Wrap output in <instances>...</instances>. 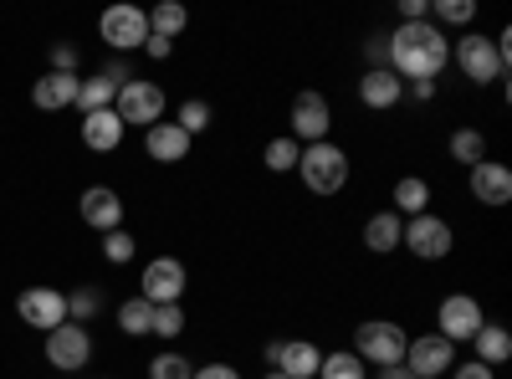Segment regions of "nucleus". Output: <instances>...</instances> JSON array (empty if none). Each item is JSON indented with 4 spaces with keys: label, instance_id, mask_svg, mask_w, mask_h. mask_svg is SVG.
<instances>
[{
    "label": "nucleus",
    "instance_id": "37",
    "mask_svg": "<svg viewBox=\"0 0 512 379\" xmlns=\"http://www.w3.org/2000/svg\"><path fill=\"white\" fill-rule=\"evenodd\" d=\"M195 379H241V369H236V364H226V359H216V364H200V369H195Z\"/></svg>",
    "mask_w": 512,
    "mask_h": 379
},
{
    "label": "nucleus",
    "instance_id": "19",
    "mask_svg": "<svg viewBox=\"0 0 512 379\" xmlns=\"http://www.w3.org/2000/svg\"><path fill=\"white\" fill-rule=\"evenodd\" d=\"M31 103H36L41 113H62V108H72V103H77V77H67V72L36 77V82H31Z\"/></svg>",
    "mask_w": 512,
    "mask_h": 379
},
{
    "label": "nucleus",
    "instance_id": "27",
    "mask_svg": "<svg viewBox=\"0 0 512 379\" xmlns=\"http://www.w3.org/2000/svg\"><path fill=\"white\" fill-rule=\"evenodd\" d=\"M113 318H118V328L128 333V339H149V328H154V308L144 298H123L113 308Z\"/></svg>",
    "mask_w": 512,
    "mask_h": 379
},
{
    "label": "nucleus",
    "instance_id": "15",
    "mask_svg": "<svg viewBox=\"0 0 512 379\" xmlns=\"http://www.w3.org/2000/svg\"><path fill=\"white\" fill-rule=\"evenodd\" d=\"M359 103H364L369 113H390V108L405 103V82H400L390 67H364V72H359Z\"/></svg>",
    "mask_w": 512,
    "mask_h": 379
},
{
    "label": "nucleus",
    "instance_id": "40",
    "mask_svg": "<svg viewBox=\"0 0 512 379\" xmlns=\"http://www.w3.org/2000/svg\"><path fill=\"white\" fill-rule=\"evenodd\" d=\"M451 379H497V369H487V364H477V359H472V364H456V369H451Z\"/></svg>",
    "mask_w": 512,
    "mask_h": 379
},
{
    "label": "nucleus",
    "instance_id": "30",
    "mask_svg": "<svg viewBox=\"0 0 512 379\" xmlns=\"http://www.w3.org/2000/svg\"><path fill=\"white\" fill-rule=\"evenodd\" d=\"M477 21V0H431V26H472Z\"/></svg>",
    "mask_w": 512,
    "mask_h": 379
},
{
    "label": "nucleus",
    "instance_id": "9",
    "mask_svg": "<svg viewBox=\"0 0 512 379\" xmlns=\"http://www.w3.org/2000/svg\"><path fill=\"white\" fill-rule=\"evenodd\" d=\"M185 287H190V272L180 257H154L144 272H139V298L149 308H164V303H180L185 298Z\"/></svg>",
    "mask_w": 512,
    "mask_h": 379
},
{
    "label": "nucleus",
    "instance_id": "44",
    "mask_svg": "<svg viewBox=\"0 0 512 379\" xmlns=\"http://www.w3.org/2000/svg\"><path fill=\"white\" fill-rule=\"evenodd\" d=\"M262 379H287V374H277V369H267V374H262Z\"/></svg>",
    "mask_w": 512,
    "mask_h": 379
},
{
    "label": "nucleus",
    "instance_id": "28",
    "mask_svg": "<svg viewBox=\"0 0 512 379\" xmlns=\"http://www.w3.org/2000/svg\"><path fill=\"white\" fill-rule=\"evenodd\" d=\"M297 154H303V144H297L292 134H277V139H267L262 164H267L272 175H292V170H297Z\"/></svg>",
    "mask_w": 512,
    "mask_h": 379
},
{
    "label": "nucleus",
    "instance_id": "20",
    "mask_svg": "<svg viewBox=\"0 0 512 379\" xmlns=\"http://www.w3.org/2000/svg\"><path fill=\"white\" fill-rule=\"evenodd\" d=\"M400 236H405V221L395 216V210H374V216L364 221V246L374 251V257H395Z\"/></svg>",
    "mask_w": 512,
    "mask_h": 379
},
{
    "label": "nucleus",
    "instance_id": "3",
    "mask_svg": "<svg viewBox=\"0 0 512 379\" xmlns=\"http://www.w3.org/2000/svg\"><path fill=\"white\" fill-rule=\"evenodd\" d=\"M297 180H303V190L308 195H338L349 185V175H354V164H349V149L344 144H333V139H323V144H303V154H297V170H292Z\"/></svg>",
    "mask_w": 512,
    "mask_h": 379
},
{
    "label": "nucleus",
    "instance_id": "11",
    "mask_svg": "<svg viewBox=\"0 0 512 379\" xmlns=\"http://www.w3.org/2000/svg\"><path fill=\"white\" fill-rule=\"evenodd\" d=\"M98 36L108 41V52H134V47H144L149 41V11L144 6H108L103 16H98Z\"/></svg>",
    "mask_w": 512,
    "mask_h": 379
},
{
    "label": "nucleus",
    "instance_id": "5",
    "mask_svg": "<svg viewBox=\"0 0 512 379\" xmlns=\"http://www.w3.org/2000/svg\"><path fill=\"white\" fill-rule=\"evenodd\" d=\"M400 251H410L415 262H446L456 251V231L446 216L425 210V216H410L405 221V236H400Z\"/></svg>",
    "mask_w": 512,
    "mask_h": 379
},
{
    "label": "nucleus",
    "instance_id": "12",
    "mask_svg": "<svg viewBox=\"0 0 512 379\" xmlns=\"http://www.w3.org/2000/svg\"><path fill=\"white\" fill-rule=\"evenodd\" d=\"M16 318L26 328H41V333H52L67 323V292L62 287H26L21 298H16Z\"/></svg>",
    "mask_w": 512,
    "mask_h": 379
},
{
    "label": "nucleus",
    "instance_id": "23",
    "mask_svg": "<svg viewBox=\"0 0 512 379\" xmlns=\"http://www.w3.org/2000/svg\"><path fill=\"white\" fill-rule=\"evenodd\" d=\"M472 349H477V364L502 369V364L512 359V333H507L502 323H482V328H477V339H472Z\"/></svg>",
    "mask_w": 512,
    "mask_h": 379
},
{
    "label": "nucleus",
    "instance_id": "33",
    "mask_svg": "<svg viewBox=\"0 0 512 379\" xmlns=\"http://www.w3.org/2000/svg\"><path fill=\"white\" fill-rule=\"evenodd\" d=\"M190 328V318H185V308L180 303H164V308H154V339H164V344H175L180 339V333Z\"/></svg>",
    "mask_w": 512,
    "mask_h": 379
},
{
    "label": "nucleus",
    "instance_id": "41",
    "mask_svg": "<svg viewBox=\"0 0 512 379\" xmlns=\"http://www.w3.org/2000/svg\"><path fill=\"white\" fill-rule=\"evenodd\" d=\"M405 98H415V103H431V98H436V82H405Z\"/></svg>",
    "mask_w": 512,
    "mask_h": 379
},
{
    "label": "nucleus",
    "instance_id": "22",
    "mask_svg": "<svg viewBox=\"0 0 512 379\" xmlns=\"http://www.w3.org/2000/svg\"><path fill=\"white\" fill-rule=\"evenodd\" d=\"M390 210L400 221H410V216H425V210H431V180H420V175H400L395 180V190H390Z\"/></svg>",
    "mask_w": 512,
    "mask_h": 379
},
{
    "label": "nucleus",
    "instance_id": "36",
    "mask_svg": "<svg viewBox=\"0 0 512 379\" xmlns=\"http://www.w3.org/2000/svg\"><path fill=\"white\" fill-rule=\"evenodd\" d=\"M77 47H67V41H57V47H52V72H67V77H77Z\"/></svg>",
    "mask_w": 512,
    "mask_h": 379
},
{
    "label": "nucleus",
    "instance_id": "8",
    "mask_svg": "<svg viewBox=\"0 0 512 379\" xmlns=\"http://www.w3.org/2000/svg\"><path fill=\"white\" fill-rule=\"evenodd\" d=\"M287 123H292V139L297 144H323L333 134V103L318 93V88H303L287 108Z\"/></svg>",
    "mask_w": 512,
    "mask_h": 379
},
{
    "label": "nucleus",
    "instance_id": "43",
    "mask_svg": "<svg viewBox=\"0 0 512 379\" xmlns=\"http://www.w3.org/2000/svg\"><path fill=\"white\" fill-rule=\"evenodd\" d=\"M374 379H415L405 364H390V369H374Z\"/></svg>",
    "mask_w": 512,
    "mask_h": 379
},
{
    "label": "nucleus",
    "instance_id": "39",
    "mask_svg": "<svg viewBox=\"0 0 512 379\" xmlns=\"http://www.w3.org/2000/svg\"><path fill=\"white\" fill-rule=\"evenodd\" d=\"M364 62H369V67H390V62H384V36H379V31L364 36Z\"/></svg>",
    "mask_w": 512,
    "mask_h": 379
},
{
    "label": "nucleus",
    "instance_id": "7",
    "mask_svg": "<svg viewBox=\"0 0 512 379\" xmlns=\"http://www.w3.org/2000/svg\"><path fill=\"white\" fill-rule=\"evenodd\" d=\"M482 323H487V313H482V303L472 298V292H446V298L436 303V333L446 344H472Z\"/></svg>",
    "mask_w": 512,
    "mask_h": 379
},
{
    "label": "nucleus",
    "instance_id": "25",
    "mask_svg": "<svg viewBox=\"0 0 512 379\" xmlns=\"http://www.w3.org/2000/svg\"><path fill=\"white\" fill-rule=\"evenodd\" d=\"M113 98H118V88H113V82L98 72V77H77V113L82 118H88V113H103V108H113Z\"/></svg>",
    "mask_w": 512,
    "mask_h": 379
},
{
    "label": "nucleus",
    "instance_id": "45",
    "mask_svg": "<svg viewBox=\"0 0 512 379\" xmlns=\"http://www.w3.org/2000/svg\"><path fill=\"white\" fill-rule=\"evenodd\" d=\"M57 379H62V374H57Z\"/></svg>",
    "mask_w": 512,
    "mask_h": 379
},
{
    "label": "nucleus",
    "instance_id": "13",
    "mask_svg": "<svg viewBox=\"0 0 512 379\" xmlns=\"http://www.w3.org/2000/svg\"><path fill=\"white\" fill-rule=\"evenodd\" d=\"M405 369L415 379H441L456 369V344H446L441 333H420V339L405 344Z\"/></svg>",
    "mask_w": 512,
    "mask_h": 379
},
{
    "label": "nucleus",
    "instance_id": "42",
    "mask_svg": "<svg viewBox=\"0 0 512 379\" xmlns=\"http://www.w3.org/2000/svg\"><path fill=\"white\" fill-rule=\"evenodd\" d=\"M144 52H149L154 62H164L169 52H175V41H164V36H149V41H144Z\"/></svg>",
    "mask_w": 512,
    "mask_h": 379
},
{
    "label": "nucleus",
    "instance_id": "29",
    "mask_svg": "<svg viewBox=\"0 0 512 379\" xmlns=\"http://www.w3.org/2000/svg\"><path fill=\"white\" fill-rule=\"evenodd\" d=\"M318 379H369V369H364V359L354 349H333V354H323Z\"/></svg>",
    "mask_w": 512,
    "mask_h": 379
},
{
    "label": "nucleus",
    "instance_id": "35",
    "mask_svg": "<svg viewBox=\"0 0 512 379\" xmlns=\"http://www.w3.org/2000/svg\"><path fill=\"white\" fill-rule=\"evenodd\" d=\"M134 251H139V241H134V236H128L123 226L103 236V257H108L113 267H123V262H134Z\"/></svg>",
    "mask_w": 512,
    "mask_h": 379
},
{
    "label": "nucleus",
    "instance_id": "6",
    "mask_svg": "<svg viewBox=\"0 0 512 379\" xmlns=\"http://www.w3.org/2000/svg\"><path fill=\"white\" fill-rule=\"evenodd\" d=\"M164 88L159 82H123L118 88V98H113V113H118V123L123 129H154V123H164Z\"/></svg>",
    "mask_w": 512,
    "mask_h": 379
},
{
    "label": "nucleus",
    "instance_id": "2",
    "mask_svg": "<svg viewBox=\"0 0 512 379\" xmlns=\"http://www.w3.org/2000/svg\"><path fill=\"white\" fill-rule=\"evenodd\" d=\"M451 67L466 77V82H477V88H492V82L507 77V31L497 36H482V31H466L451 41Z\"/></svg>",
    "mask_w": 512,
    "mask_h": 379
},
{
    "label": "nucleus",
    "instance_id": "17",
    "mask_svg": "<svg viewBox=\"0 0 512 379\" xmlns=\"http://www.w3.org/2000/svg\"><path fill=\"white\" fill-rule=\"evenodd\" d=\"M77 210H82V221H88L93 231H103V236L123 226V195H118L113 185H93V190H82Z\"/></svg>",
    "mask_w": 512,
    "mask_h": 379
},
{
    "label": "nucleus",
    "instance_id": "31",
    "mask_svg": "<svg viewBox=\"0 0 512 379\" xmlns=\"http://www.w3.org/2000/svg\"><path fill=\"white\" fill-rule=\"evenodd\" d=\"M98 313H103V292H98V287H72V298H67V323H82V328H88Z\"/></svg>",
    "mask_w": 512,
    "mask_h": 379
},
{
    "label": "nucleus",
    "instance_id": "4",
    "mask_svg": "<svg viewBox=\"0 0 512 379\" xmlns=\"http://www.w3.org/2000/svg\"><path fill=\"white\" fill-rule=\"evenodd\" d=\"M405 344H410V333H405L395 318H364V323L354 328V354H359L369 369L405 364Z\"/></svg>",
    "mask_w": 512,
    "mask_h": 379
},
{
    "label": "nucleus",
    "instance_id": "14",
    "mask_svg": "<svg viewBox=\"0 0 512 379\" xmlns=\"http://www.w3.org/2000/svg\"><path fill=\"white\" fill-rule=\"evenodd\" d=\"M466 190H472V200H477L482 210H502V205L512 200V170L487 154L482 164H472V170H466Z\"/></svg>",
    "mask_w": 512,
    "mask_h": 379
},
{
    "label": "nucleus",
    "instance_id": "10",
    "mask_svg": "<svg viewBox=\"0 0 512 379\" xmlns=\"http://www.w3.org/2000/svg\"><path fill=\"white\" fill-rule=\"evenodd\" d=\"M47 364H52L62 379H72L77 369H88V364H93V333L82 328V323L52 328V333H47Z\"/></svg>",
    "mask_w": 512,
    "mask_h": 379
},
{
    "label": "nucleus",
    "instance_id": "38",
    "mask_svg": "<svg viewBox=\"0 0 512 379\" xmlns=\"http://www.w3.org/2000/svg\"><path fill=\"white\" fill-rule=\"evenodd\" d=\"M400 21H431V0H400Z\"/></svg>",
    "mask_w": 512,
    "mask_h": 379
},
{
    "label": "nucleus",
    "instance_id": "32",
    "mask_svg": "<svg viewBox=\"0 0 512 379\" xmlns=\"http://www.w3.org/2000/svg\"><path fill=\"white\" fill-rule=\"evenodd\" d=\"M149 379H195V359H185L180 349H164L149 359Z\"/></svg>",
    "mask_w": 512,
    "mask_h": 379
},
{
    "label": "nucleus",
    "instance_id": "1",
    "mask_svg": "<svg viewBox=\"0 0 512 379\" xmlns=\"http://www.w3.org/2000/svg\"><path fill=\"white\" fill-rule=\"evenodd\" d=\"M384 62L400 82H441L451 67V36L431 21H400L384 36Z\"/></svg>",
    "mask_w": 512,
    "mask_h": 379
},
{
    "label": "nucleus",
    "instance_id": "21",
    "mask_svg": "<svg viewBox=\"0 0 512 379\" xmlns=\"http://www.w3.org/2000/svg\"><path fill=\"white\" fill-rule=\"evenodd\" d=\"M123 123H118V113L113 108H103V113H88L82 118V144H88L93 154H113L118 144H123Z\"/></svg>",
    "mask_w": 512,
    "mask_h": 379
},
{
    "label": "nucleus",
    "instance_id": "34",
    "mask_svg": "<svg viewBox=\"0 0 512 379\" xmlns=\"http://www.w3.org/2000/svg\"><path fill=\"white\" fill-rule=\"evenodd\" d=\"M210 118H216V108H210L205 98H185V103H180V118H175V123H180V129H185V134L195 139V134H205V129H210Z\"/></svg>",
    "mask_w": 512,
    "mask_h": 379
},
{
    "label": "nucleus",
    "instance_id": "24",
    "mask_svg": "<svg viewBox=\"0 0 512 379\" xmlns=\"http://www.w3.org/2000/svg\"><path fill=\"white\" fill-rule=\"evenodd\" d=\"M446 154L456 159V164H482L487 159V134L482 129H472V123H461V129H451V139H446Z\"/></svg>",
    "mask_w": 512,
    "mask_h": 379
},
{
    "label": "nucleus",
    "instance_id": "18",
    "mask_svg": "<svg viewBox=\"0 0 512 379\" xmlns=\"http://www.w3.org/2000/svg\"><path fill=\"white\" fill-rule=\"evenodd\" d=\"M190 134L180 129V123H154V129H144V154L154 164H185L190 159Z\"/></svg>",
    "mask_w": 512,
    "mask_h": 379
},
{
    "label": "nucleus",
    "instance_id": "16",
    "mask_svg": "<svg viewBox=\"0 0 512 379\" xmlns=\"http://www.w3.org/2000/svg\"><path fill=\"white\" fill-rule=\"evenodd\" d=\"M318 364H323V349L313 339H277L272 344V369L287 379H318Z\"/></svg>",
    "mask_w": 512,
    "mask_h": 379
},
{
    "label": "nucleus",
    "instance_id": "26",
    "mask_svg": "<svg viewBox=\"0 0 512 379\" xmlns=\"http://www.w3.org/2000/svg\"><path fill=\"white\" fill-rule=\"evenodd\" d=\"M190 26V11L180 6V0H159V6L149 11V36H164V41H175L180 31Z\"/></svg>",
    "mask_w": 512,
    "mask_h": 379
}]
</instances>
